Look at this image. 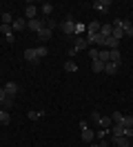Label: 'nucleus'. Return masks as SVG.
<instances>
[{"label": "nucleus", "instance_id": "obj_1", "mask_svg": "<svg viewBox=\"0 0 133 147\" xmlns=\"http://www.w3.org/2000/svg\"><path fill=\"white\" fill-rule=\"evenodd\" d=\"M91 123H96L100 129H109L111 127V116H100V111H91Z\"/></svg>", "mask_w": 133, "mask_h": 147}, {"label": "nucleus", "instance_id": "obj_2", "mask_svg": "<svg viewBox=\"0 0 133 147\" xmlns=\"http://www.w3.org/2000/svg\"><path fill=\"white\" fill-rule=\"evenodd\" d=\"M80 129H82V140H84V143H91V140L96 138V131H93V129L89 127V125L84 123V120L80 123Z\"/></svg>", "mask_w": 133, "mask_h": 147}, {"label": "nucleus", "instance_id": "obj_3", "mask_svg": "<svg viewBox=\"0 0 133 147\" xmlns=\"http://www.w3.org/2000/svg\"><path fill=\"white\" fill-rule=\"evenodd\" d=\"M73 27H76V20L71 18V16L64 20V22H60V29L67 34V36H73Z\"/></svg>", "mask_w": 133, "mask_h": 147}, {"label": "nucleus", "instance_id": "obj_4", "mask_svg": "<svg viewBox=\"0 0 133 147\" xmlns=\"http://www.w3.org/2000/svg\"><path fill=\"white\" fill-rule=\"evenodd\" d=\"M87 47H89L87 36H76L73 38V49H76V51H82V49H87Z\"/></svg>", "mask_w": 133, "mask_h": 147}, {"label": "nucleus", "instance_id": "obj_5", "mask_svg": "<svg viewBox=\"0 0 133 147\" xmlns=\"http://www.w3.org/2000/svg\"><path fill=\"white\" fill-rule=\"evenodd\" d=\"M111 5H113L111 0H96V2H93V9H96V11H102V13H106V11L111 9Z\"/></svg>", "mask_w": 133, "mask_h": 147}, {"label": "nucleus", "instance_id": "obj_6", "mask_svg": "<svg viewBox=\"0 0 133 147\" xmlns=\"http://www.w3.org/2000/svg\"><path fill=\"white\" fill-rule=\"evenodd\" d=\"M111 143L115 147H131V138L126 136H111Z\"/></svg>", "mask_w": 133, "mask_h": 147}, {"label": "nucleus", "instance_id": "obj_7", "mask_svg": "<svg viewBox=\"0 0 133 147\" xmlns=\"http://www.w3.org/2000/svg\"><path fill=\"white\" fill-rule=\"evenodd\" d=\"M87 40H89V45H98L100 49L104 47V36L102 34H91V36H87Z\"/></svg>", "mask_w": 133, "mask_h": 147}, {"label": "nucleus", "instance_id": "obj_8", "mask_svg": "<svg viewBox=\"0 0 133 147\" xmlns=\"http://www.w3.org/2000/svg\"><path fill=\"white\" fill-rule=\"evenodd\" d=\"M44 27V20H40V18H33V20H27V29H31V31H40V29Z\"/></svg>", "mask_w": 133, "mask_h": 147}, {"label": "nucleus", "instance_id": "obj_9", "mask_svg": "<svg viewBox=\"0 0 133 147\" xmlns=\"http://www.w3.org/2000/svg\"><path fill=\"white\" fill-rule=\"evenodd\" d=\"M100 29H102V22L91 20V22L87 25V36H91V34H100Z\"/></svg>", "mask_w": 133, "mask_h": 147}, {"label": "nucleus", "instance_id": "obj_10", "mask_svg": "<svg viewBox=\"0 0 133 147\" xmlns=\"http://www.w3.org/2000/svg\"><path fill=\"white\" fill-rule=\"evenodd\" d=\"M18 89H20V87H18V83H13V80H9V83H5V92H7L9 96H13V98H16Z\"/></svg>", "mask_w": 133, "mask_h": 147}, {"label": "nucleus", "instance_id": "obj_11", "mask_svg": "<svg viewBox=\"0 0 133 147\" xmlns=\"http://www.w3.org/2000/svg\"><path fill=\"white\" fill-rule=\"evenodd\" d=\"M11 29H13V31H22V29H27V18H16L13 22H11Z\"/></svg>", "mask_w": 133, "mask_h": 147}, {"label": "nucleus", "instance_id": "obj_12", "mask_svg": "<svg viewBox=\"0 0 133 147\" xmlns=\"http://www.w3.org/2000/svg\"><path fill=\"white\" fill-rule=\"evenodd\" d=\"M51 34H53V31H51L49 27H42L40 31H38V38H40V42H47V40H51Z\"/></svg>", "mask_w": 133, "mask_h": 147}, {"label": "nucleus", "instance_id": "obj_13", "mask_svg": "<svg viewBox=\"0 0 133 147\" xmlns=\"http://www.w3.org/2000/svg\"><path fill=\"white\" fill-rule=\"evenodd\" d=\"M118 47H120V40H115L113 36L104 38V47H102V49H118Z\"/></svg>", "mask_w": 133, "mask_h": 147}, {"label": "nucleus", "instance_id": "obj_14", "mask_svg": "<svg viewBox=\"0 0 133 147\" xmlns=\"http://www.w3.org/2000/svg\"><path fill=\"white\" fill-rule=\"evenodd\" d=\"M109 60L115 65H122V58H120V49H109Z\"/></svg>", "mask_w": 133, "mask_h": 147}, {"label": "nucleus", "instance_id": "obj_15", "mask_svg": "<svg viewBox=\"0 0 133 147\" xmlns=\"http://www.w3.org/2000/svg\"><path fill=\"white\" fill-rule=\"evenodd\" d=\"M25 60H29V63H38V56H35V47H29V49H25Z\"/></svg>", "mask_w": 133, "mask_h": 147}, {"label": "nucleus", "instance_id": "obj_16", "mask_svg": "<svg viewBox=\"0 0 133 147\" xmlns=\"http://www.w3.org/2000/svg\"><path fill=\"white\" fill-rule=\"evenodd\" d=\"M35 13H38V7H35V5H27L25 18H27V20H33V18H35Z\"/></svg>", "mask_w": 133, "mask_h": 147}, {"label": "nucleus", "instance_id": "obj_17", "mask_svg": "<svg viewBox=\"0 0 133 147\" xmlns=\"http://www.w3.org/2000/svg\"><path fill=\"white\" fill-rule=\"evenodd\" d=\"M73 36H87V25H84V22H76V27H73Z\"/></svg>", "mask_w": 133, "mask_h": 147}, {"label": "nucleus", "instance_id": "obj_18", "mask_svg": "<svg viewBox=\"0 0 133 147\" xmlns=\"http://www.w3.org/2000/svg\"><path fill=\"white\" fill-rule=\"evenodd\" d=\"M35 56H38V60H40V58H47V56H49V47H44V45L35 47Z\"/></svg>", "mask_w": 133, "mask_h": 147}, {"label": "nucleus", "instance_id": "obj_19", "mask_svg": "<svg viewBox=\"0 0 133 147\" xmlns=\"http://www.w3.org/2000/svg\"><path fill=\"white\" fill-rule=\"evenodd\" d=\"M9 120H11V116H9V111L5 109L2 105H0V123H2V125H9Z\"/></svg>", "mask_w": 133, "mask_h": 147}, {"label": "nucleus", "instance_id": "obj_20", "mask_svg": "<svg viewBox=\"0 0 133 147\" xmlns=\"http://www.w3.org/2000/svg\"><path fill=\"white\" fill-rule=\"evenodd\" d=\"M118 69H120V65L111 63V60H109V63H104V74H115Z\"/></svg>", "mask_w": 133, "mask_h": 147}, {"label": "nucleus", "instance_id": "obj_21", "mask_svg": "<svg viewBox=\"0 0 133 147\" xmlns=\"http://www.w3.org/2000/svg\"><path fill=\"white\" fill-rule=\"evenodd\" d=\"M91 69H93L96 74L104 71V63H102V60H93V63H91Z\"/></svg>", "mask_w": 133, "mask_h": 147}, {"label": "nucleus", "instance_id": "obj_22", "mask_svg": "<svg viewBox=\"0 0 133 147\" xmlns=\"http://www.w3.org/2000/svg\"><path fill=\"white\" fill-rule=\"evenodd\" d=\"M64 69H67V71H78V63H76V60H67V63H64Z\"/></svg>", "mask_w": 133, "mask_h": 147}, {"label": "nucleus", "instance_id": "obj_23", "mask_svg": "<svg viewBox=\"0 0 133 147\" xmlns=\"http://www.w3.org/2000/svg\"><path fill=\"white\" fill-rule=\"evenodd\" d=\"M100 34L104 38H109L111 34H113V25H102V29H100Z\"/></svg>", "mask_w": 133, "mask_h": 147}, {"label": "nucleus", "instance_id": "obj_24", "mask_svg": "<svg viewBox=\"0 0 133 147\" xmlns=\"http://www.w3.org/2000/svg\"><path fill=\"white\" fill-rule=\"evenodd\" d=\"M122 118H124L122 111H113V114H111V120H113L115 125H120V123H122Z\"/></svg>", "mask_w": 133, "mask_h": 147}, {"label": "nucleus", "instance_id": "obj_25", "mask_svg": "<svg viewBox=\"0 0 133 147\" xmlns=\"http://www.w3.org/2000/svg\"><path fill=\"white\" fill-rule=\"evenodd\" d=\"M111 36H113L115 40H122V38H124V31H122V27H113V34H111Z\"/></svg>", "mask_w": 133, "mask_h": 147}, {"label": "nucleus", "instance_id": "obj_26", "mask_svg": "<svg viewBox=\"0 0 133 147\" xmlns=\"http://www.w3.org/2000/svg\"><path fill=\"white\" fill-rule=\"evenodd\" d=\"M98 60H102V63H109V49H100V56H98Z\"/></svg>", "mask_w": 133, "mask_h": 147}, {"label": "nucleus", "instance_id": "obj_27", "mask_svg": "<svg viewBox=\"0 0 133 147\" xmlns=\"http://www.w3.org/2000/svg\"><path fill=\"white\" fill-rule=\"evenodd\" d=\"M27 116H29V120H38V118H42V116H44V111H29Z\"/></svg>", "mask_w": 133, "mask_h": 147}, {"label": "nucleus", "instance_id": "obj_28", "mask_svg": "<svg viewBox=\"0 0 133 147\" xmlns=\"http://www.w3.org/2000/svg\"><path fill=\"white\" fill-rule=\"evenodd\" d=\"M11 22H13V16H11L9 11H5V13H2V25H11Z\"/></svg>", "mask_w": 133, "mask_h": 147}, {"label": "nucleus", "instance_id": "obj_29", "mask_svg": "<svg viewBox=\"0 0 133 147\" xmlns=\"http://www.w3.org/2000/svg\"><path fill=\"white\" fill-rule=\"evenodd\" d=\"M120 125H122V127H133V116H124Z\"/></svg>", "mask_w": 133, "mask_h": 147}, {"label": "nucleus", "instance_id": "obj_30", "mask_svg": "<svg viewBox=\"0 0 133 147\" xmlns=\"http://www.w3.org/2000/svg\"><path fill=\"white\" fill-rule=\"evenodd\" d=\"M98 56H100V49L91 47V49H89V58H91V60H98Z\"/></svg>", "mask_w": 133, "mask_h": 147}, {"label": "nucleus", "instance_id": "obj_31", "mask_svg": "<svg viewBox=\"0 0 133 147\" xmlns=\"http://www.w3.org/2000/svg\"><path fill=\"white\" fill-rule=\"evenodd\" d=\"M51 11H53V5H51V2H44V5H42V13H44V16H49Z\"/></svg>", "mask_w": 133, "mask_h": 147}, {"label": "nucleus", "instance_id": "obj_32", "mask_svg": "<svg viewBox=\"0 0 133 147\" xmlns=\"http://www.w3.org/2000/svg\"><path fill=\"white\" fill-rule=\"evenodd\" d=\"M44 27H49L53 31L55 27H60V22H55V20H44Z\"/></svg>", "mask_w": 133, "mask_h": 147}, {"label": "nucleus", "instance_id": "obj_33", "mask_svg": "<svg viewBox=\"0 0 133 147\" xmlns=\"http://www.w3.org/2000/svg\"><path fill=\"white\" fill-rule=\"evenodd\" d=\"M0 31H2L5 36H9V34H13V29H11V25H0Z\"/></svg>", "mask_w": 133, "mask_h": 147}, {"label": "nucleus", "instance_id": "obj_34", "mask_svg": "<svg viewBox=\"0 0 133 147\" xmlns=\"http://www.w3.org/2000/svg\"><path fill=\"white\" fill-rule=\"evenodd\" d=\"M5 98H7V92H5V87H0V105L5 102Z\"/></svg>", "mask_w": 133, "mask_h": 147}, {"label": "nucleus", "instance_id": "obj_35", "mask_svg": "<svg viewBox=\"0 0 133 147\" xmlns=\"http://www.w3.org/2000/svg\"><path fill=\"white\" fill-rule=\"evenodd\" d=\"M91 147H102V145H91Z\"/></svg>", "mask_w": 133, "mask_h": 147}]
</instances>
